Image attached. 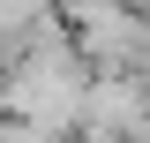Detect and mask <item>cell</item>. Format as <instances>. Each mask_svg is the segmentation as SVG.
<instances>
[{"label": "cell", "mask_w": 150, "mask_h": 143, "mask_svg": "<svg viewBox=\"0 0 150 143\" xmlns=\"http://www.w3.org/2000/svg\"><path fill=\"white\" fill-rule=\"evenodd\" d=\"M68 45H75V60H83V75H143L150 68V23L128 15V8H105V15L75 23Z\"/></svg>", "instance_id": "obj_1"}, {"label": "cell", "mask_w": 150, "mask_h": 143, "mask_svg": "<svg viewBox=\"0 0 150 143\" xmlns=\"http://www.w3.org/2000/svg\"><path fill=\"white\" fill-rule=\"evenodd\" d=\"M75 128H105V136H120V143H150L143 75H83V98H75Z\"/></svg>", "instance_id": "obj_2"}]
</instances>
